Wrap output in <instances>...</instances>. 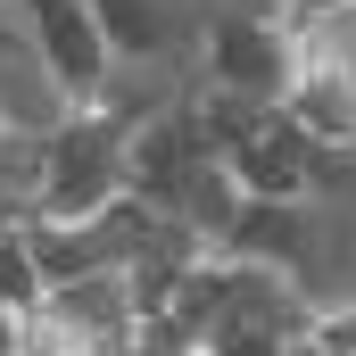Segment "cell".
Wrapping results in <instances>:
<instances>
[{
  "label": "cell",
  "instance_id": "cell-7",
  "mask_svg": "<svg viewBox=\"0 0 356 356\" xmlns=\"http://www.w3.org/2000/svg\"><path fill=\"white\" fill-rule=\"evenodd\" d=\"M282 108L323 149H356V75H340V67H298V83H290Z\"/></svg>",
  "mask_w": 356,
  "mask_h": 356
},
{
  "label": "cell",
  "instance_id": "cell-1",
  "mask_svg": "<svg viewBox=\"0 0 356 356\" xmlns=\"http://www.w3.org/2000/svg\"><path fill=\"white\" fill-rule=\"evenodd\" d=\"M133 116H116L108 99L99 108H75L58 133H50V182H42V216H67V224H91L116 191H133Z\"/></svg>",
  "mask_w": 356,
  "mask_h": 356
},
{
  "label": "cell",
  "instance_id": "cell-14",
  "mask_svg": "<svg viewBox=\"0 0 356 356\" xmlns=\"http://www.w3.org/2000/svg\"><path fill=\"white\" fill-rule=\"evenodd\" d=\"M25 356H91V340H75L58 315H25Z\"/></svg>",
  "mask_w": 356,
  "mask_h": 356
},
{
  "label": "cell",
  "instance_id": "cell-4",
  "mask_svg": "<svg viewBox=\"0 0 356 356\" xmlns=\"http://www.w3.org/2000/svg\"><path fill=\"white\" fill-rule=\"evenodd\" d=\"M232 175L249 199H307L315 175H323V141L290 124V108H266V124L232 149Z\"/></svg>",
  "mask_w": 356,
  "mask_h": 356
},
{
  "label": "cell",
  "instance_id": "cell-8",
  "mask_svg": "<svg viewBox=\"0 0 356 356\" xmlns=\"http://www.w3.org/2000/svg\"><path fill=\"white\" fill-rule=\"evenodd\" d=\"M241 207H249V191H241V175H232V158H199L191 182H182V207H175V216L207 241V249H224L232 224H241Z\"/></svg>",
  "mask_w": 356,
  "mask_h": 356
},
{
  "label": "cell",
  "instance_id": "cell-10",
  "mask_svg": "<svg viewBox=\"0 0 356 356\" xmlns=\"http://www.w3.org/2000/svg\"><path fill=\"white\" fill-rule=\"evenodd\" d=\"M116 58H166L175 50V0H91Z\"/></svg>",
  "mask_w": 356,
  "mask_h": 356
},
{
  "label": "cell",
  "instance_id": "cell-5",
  "mask_svg": "<svg viewBox=\"0 0 356 356\" xmlns=\"http://www.w3.org/2000/svg\"><path fill=\"white\" fill-rule=\"evenodd\" d=\"M199 158H207V141H199L191 108L141 116V124H133V149H124V166H133V191H141V199H158L166 216L182 207V182H191V166H199Z\"/></svg>",
  "mask_w": 356,
  "mask_h": 356
},
{
  "label": "cell",
  "instance_id": "cell-6",
  "mask_svg": "<svg viewBox=\"0 0 356 356\" xmlns=\"http://www.w3.org/2000/svg\"><path fill=\"white\" fill-rule=\"evenodd\" d=\"M307 249H315V216H307V199H249L241 224H232V241H224L216 257H249V266L298 273Z\"/></svg>",
  "mask_w": 356,
  "mask_h": 356
},
{
  "label": "cell",
  "instance_id": "cell-16",
  "mask_svg": "<svg viewBox=\"0 0 356 356\" xmlns=\"http://www.w3.org/2000/svg\"><path fill=\"white\" fill-rule=\"evenodd\" d=\"M207 356H216V348H207Z\"/></svg>",
  "mask_w": 356,
  "mask_h": 356
},
{
  "label": "cell",
  "instance_id": "cell-2",
  "mask_svg": "<svg viewBox=\"0 0 356 356\" xmlns=\"http://www.w3.org/2000/svg\"><path fill=\"white\" fill-rule=\"evenodd\" d=\"M298 42H290V25L266 17V8H224L216 25H207V83L216 91H241V99H266L282 108L290 83H298Z\"/></svg>",
  "mask_w": 356,
  "mask_h": 356
},
{
  "label": "cell",
  "instance_id": "cell-12",
  "mask_svg": "<svg viewBox=\"0 0 356 356\" xmlns=\"http://www.w3.org/2000/svg\"><path fill=\"white\" fill-rule=\"evenodd\" d=\"M191 124H199V141H207V158H232L257 124H266V99H241V91H199L191 99Z\"/></svg>",
  "mask_w": 356,
  "mask_h": 356
},
{
  "label": "cell",
  "instance_id": "cell-13",
  "mask_svg": "<svg viewBox=\"0 0 356 356\" xmlns=\"http://www.w3.org/2000/svg\"><path fill=\"white\" fill-rule=\"evenodd\" d=\"M0 307L8 315H42L50 307V282H42V257H33L25 224H0Z\"/></svg>",
  "mask_w": 356,
  "mask_h": 356
},
{
  "label": "cell",
  "instance_id": "cell-15",
  "mask_svg": "<svg viewBox=\"0 0 356 356\" xmlns=\"http://www.w3.org/2000/svg\"><path fill=\"white\" fill-rule=\"evenodd\" d=\"M0 356H25V315L0 307Z\"/></svg>",
  "mask_w": 356,
  "mask_h": 356
},
{
  "label": "cell",
  "instance_id": "cell-11",
  "mask_svg": "<svg viewBox=\"0 0 356 356\" xmlns=\"http://www.w3.org/2000/svg\"><path fill=\"white\" fill-rule=\"evenodd\" d=\"M25 241H33V257H42V282L50 290H67V282H83L99 273V249H91V224H67V216H25Z\"/></svg>",
  "mask_w": 356,
  "mask_h": 356
},
{
  "label": "cell",
  "instance_id": "cell-3",
  "mask_svg": "<svg viewBox=\"0 0 356 356\" xmlns=\"http://www.w3.org/2000/svg\"><path fill=\"white\" fill-rule=\"evenodd\" d=\"M17 17H25L42 67L58 75V91L75 108H99L108 99V67H116V42H108L99 8L91 0H17Z\"/></svg>",
  "mask_w": 356,
  "mask_h": 356
},
{
  "label": "cell",
  "instance_id": "cell-9",
  "mask_svg": "<svg viewBox=\"0 0 356 356\" xmlns=\"http://www.w3.org/2000/svg\"><path fill=\"white\" fill-rule=\"evenodd\" d=\"M42 182H50V133L0 124V224H25L42 207Z\"/></svg>",
  "mask_w": 356,
  "mask_h": 356
}]
</instances>
